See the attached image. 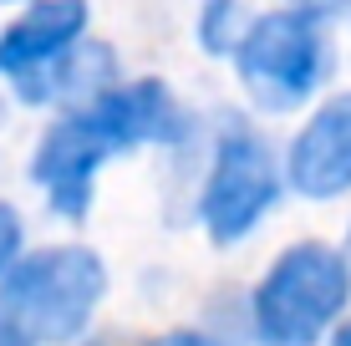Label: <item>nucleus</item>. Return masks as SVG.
I'll return each mask as SVG.
<instances>
[{
	"label": "nucleus",
	"mask_w": 351,
	"mask_h": 346,
	"mask_svg": "<svg viewBox=\"0 0 351 346\" xmlns=\"http://www.w3.org/2000/svg\"><path fill=\"white\" fill-rule=\"evenodd\" d=\"M153 346H214L209 336H184V331H178V336H163V341H153Z\"/></svg>",
	"instance_id": "nucleus-10"
},
{
	"label": "nucleus",
	"mask_w": 351,
	"mask_h": 346,
	"mask_svg": "<svg viewBox=\"0 0 351 346\" xmlns=\"http://www.w3.org/2000/svg\"><path fill=\"white\" fill-rule=\"evenodd\" d=\"M290 184L306 199H331L351 188V92L331 97L290 143Z\"/></svg>",
	"instance_id": "nucleus-7"
},
{
	"label": "nucleus",
	"mask_w": 351,
	"mask_h": 346,
	"mask_svg": "<svg viewBox=\"0 0 351 346\" xmlns=\"http://www.w3.org/2000/svg\"><path fill=\"white\" fill-rule=\"evenodd\" d=\"M295 5H300V10H311V16H336L346 0H295Z\"/></svg>",
	"instance_id": "nucleus-9"
},
{
	"label": "nucleus",
	"mask_w": 351,
	"mask_h": 346,
	"mask_svg": "<svg viewBox=\"0 0 351 346\" xmlns=\"http://www.w3.org/2000/svg\"><path fill=\"white\" fill-rule=\"evenodd\" d=\"M331 346H351V326H341V331H336V341Z\"/></svg>",
	"instance_id": "nucleus-11"
},
{
	"label": "nucleus",
	"mask_w": 351,
	"mask_h": 346,
	"mask_svg": "<svg viewBox=\"0 0 351 346\" xmlns=\"http://www.w3.org/2000/svg\"><path fill=\"white\" fill-rule=\"evenodd\" d=\"M239 77L250 97L265 112H290L316 92L326 71V41H321V16L311 10H270L239 36Z\"/></svg>",
	"instance_id": "nucleus-4"
},
{
	"label": "nucleus",
	"mask_w": 351,
	"mask_h": 346,
	"mask_svg": "<svg viewBox=\"0 0 351 346\" xmlns=\"http://www.w3.org/2000/svg\"><path fill=\"white\" fill-rule=\"evenodd\" d=\"M16 255H21V219H16L10 204H0V270H5Z\"/></svg>",
	"instance_id": "nucleus-8"
},
{
	"label": "nucleus",
	"mask_w": 351,
	"mask_h": 346,
	"mask_svg": "<svg viewBox=\"0 0 351 346\" xmlns=\"http://www.w3.org/2000/svg\"><path fill=\"white\" fill-rule=\"evenodd\" d=\"M0 123H5V107H0Z\"/></svg>",
	"instance_id": "nucleus-12"
},
{
	"label": "nucleus",
	"mask_w": 351,
	"mask_h": 346,
	"mask_svg": "<svg viewBox=\"0 0 351 346\" xmlns=\"http://www.w3.org/2000/svg\"><path fill=\"white\" fill-rule=\"evenodd\" d=\"M184 133V112L173 107L163 82H132V87H107L87 107L66 112L36 148V184L51 194V209L66 219H82L92 204V173L107 158L143 143H173Z\"/></svg>",
	"instance_id": "nucleus-1"
},
{
	"label": "nucleus",
	"mask_w": 351,
	"mask_h": 346,
	"mask_svg": "<svg viewBox=\"0 0 351 346\" xmlns=\"http://www.w3.org/2000/svg\"><path fill=\"white\" fill-rule=\"evenodd\" d=\"M82 31H87V5L82 0H41L0 36V71L16 77L21 97L31 102V92L77 51Z\"/></svg>",
	"instance_id": "nucleus-6"
},
{
	"label": "nucleus",
	"mask_w": 351,
	"mask_h": 346,
	"mask_svg": "<svg viewBox=\"0 0 351 346\" xmlns=\"http://www.w3.org/2000/svg\"><path fill=\"white\" fill-rule=\"evenodd\" d=\"M107 291V270L92 249H36L0 280V346H56L87 331Z\"/></svg>",
	"instance_id": "nucleus-2"
},
{
	"label": "nucleus",
	"mask_w": 351,
	"mask_h": 346,
	"mask_svg": "<svg viewBox=\"0 0 351 346\" xmlns=\"http://www.w3.org/2000/svg\"><path fill=\"white\" fill-rule=\"evenodd\" d=\"M280 194V178H275V163H270V148L234 127L224 143H219V158H214V173L204 184V224H209V240L214 245H234L239 234H250L260 224V214L275 204Z\"/></svg>",
	"instance_id": "nucleus-5"
},
{
	"label": "nucleus",
	"mask_w": 351,
	"mask_h": 346,
	"mask_svg": "<svg viewBox=\"0 0 351 346\" xmlns=\"http://www.w3.org/2000/svg\"><path fill=\"white\" fill-rule=\"evenodd\" d=\"M351 265L326 245H295L255 291V331L265 346H316L346 311Z\"/></svg>",
	"instance_id": "nucleus-3"
}]
</instances>
